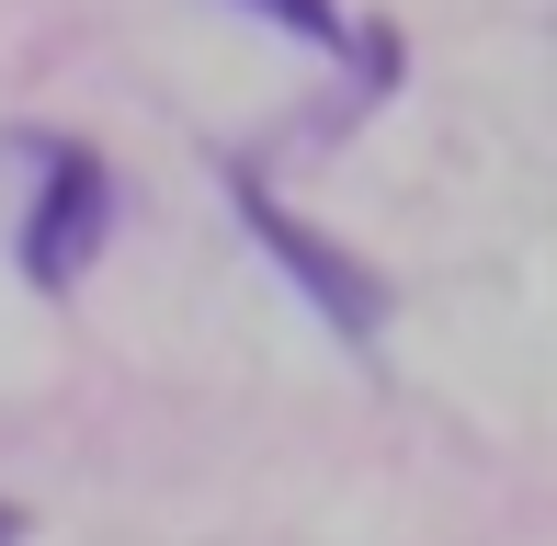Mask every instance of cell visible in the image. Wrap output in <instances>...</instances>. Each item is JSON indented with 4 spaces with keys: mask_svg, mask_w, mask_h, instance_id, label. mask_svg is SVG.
Wrapping results in <instances>:
<instances>
[{
    "mask_svg": "<svg viewBox=\"0 0 557 546\" xmlns=\"http://www.w3.org/2000/svg\"><path fill=\"white\" fill-rule=\"evenodd\" d=\"M239 216H250V239H262V251H273V262L296 273V285L319 296V319H331L342 342H375L387 296H375V273H364V262H352V251H331V239H319L308 216H285V206H273L262 183H239Z\"/></svg>",
    "mask_w": 557,
    "mask_h": 546,
    "instance_id": "cell-1",
    "label": "cell"
},
{
    "mask_svg": "<svg viewBox=\"0 0 557 546\" xmlns=\"http://www.w3.org/2000/svg\"><path fill=\"white\" fill-rule=\"evenodd\" d=\"M239 12H262V23H296L308 46H331V35H342V12H331V0H239Z\"/></svg>",
    "mask_w": 557,
    "mask_h": 546,
    "instance_id": "cell-3",
    "label": "cell"
},
{
    "mask_svg": "<svg viewBox=\"0 0 557 546\" xmlns=\"http://www.w3.org/2000/svg\"><path fill=\"white\" fill-rule=\"evenodd\" d=\"M103 228H114L103 160L58 148V160H46V194H35V228H23V273H35L46 296H58V285H81V262L103 251Z\"/></svg>",
    "mask_w": 557,
    "mask_h": 546,
    "instance_id": "cell-2",
    "label": "cell"
},
{
    "mask_svg": "<svg viewBox=\"0 0 557 546\" xmlns=\"http://www.w3.org/2000/svg\"><path fill=\"white\" fill-rule=\"evenodd\" d=\"M12 535H23V512H12V501H0V546H12Z\"/></svg>",
    "mask_w": 557,
    "mask_h": 546,
    "instance_id": "cell-4",
    "label": "cell"
}]
</instances>
